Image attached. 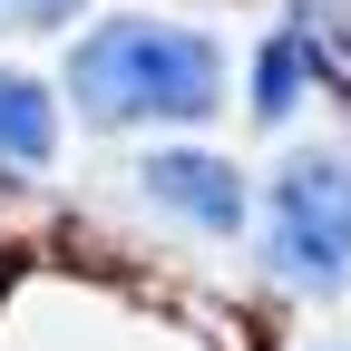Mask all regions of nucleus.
<instances>
[{
	"instance_id": "nucleus-1",
	"label": "nucleus",
	"mask_w": 351,
	"mask_h": 351,
	"mask_svg": "<svg viewBox=\"0 0 351 351\" xmlns=\"http://www.w3.org/2000/svg\"><path fill=\"white\" fill-rule=\"evenodd\" d=\"M69 98L88 127H205L225 108V49L186 20H98L69 49Z\"/></svg>"
},
{
	"instance_id": "nucleus-2",
	"label": "nucleus",
	"mask_w": 351,
	"mask_h": 351,
	"mask_svg": "<svg viewBox=\"0 0 351 351\" xmlns=\"http://www.w3.org/2000/svg\"><path fill=\"white\" fill-rule=\"evenodd\" d=\"M263 263L293 293H341L351 283V156L313 147L274 176L263 195Z\"/></svg>"
},
{
	"instance_id": "nucleus-3",
	"label": "nucleus",
	"mask_w": 351,
	"mask_h": 351,
	"mask_svg": "<svg viewBox=\"0 0 351 351\" xmlns=\"http://www.w3.org/2000/svg\"><path fill=\"white\" fill-rule=\"evenodd\" d=\"M137 195L156 215H176V225H195V234H234L244 225V176L225 156H205V147H156L137 166Z\"/></svg>"
},
{
	"instance_id": "nucleus-4",
	"label": "nucleus",
	"mask_w": 351,
	"mask_h": 351,
	"mask_svg": "<svg viewBox=\"0 0 351 351\" xmlns=\"http://www.w3.org/2000/svg\"><path fill=\"white\" fill-rule=\"evenodd\" d=\"M0 156L10 166H49L59 156V98L29 69H0Z\"/></svg>"
},
{
	"instance_id": "nucleus-5",
	"label": "nucleus",
	"mask_w": 351,
	"mask_h": 351,
	"mask_svg": "<svg viewBox=\"0 0 351 351\" xmlns=\"http://www.w3.org/2000/svg\"><path fill=\"white\" fill-rule=\"evenodd\" d=\"M293 49H302V69L313 78H332V88H351V0H293Z\"/></svg>"
},
{
	"instance_id": "nucleus-6",
	"label": "nucleus",
	"mask_w": 351,
	"mask_h": 351,
	"mask_svg": "<svg viewBox=\"0 0 351 351\" xmlns=\"http://www.w3.org/2000/svg\"><path fill=\"white\" fill-rule=\"evenodd\" d=\"M293 108H302V49L293 39H263V59H254V117L283 127Z\"/></svg>"
},
{
	"instance_id": "nucleus-7",
	"label": "nucleus",
	"mask_w": 351,
	"mask_h": 351,
	"mask_svg": "<svg viewBox=\"0 0 351 351\" xmlns=\"http://www.w3.org/2000/svg\"><path fill=\"white\" fill-rule=\"evenodd\" d=\"M69 10H78V0H0L10 29H49V20H69Z\"/></svg>"
}]
</instances>
